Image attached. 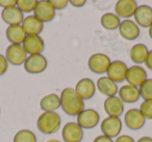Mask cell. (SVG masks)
Wrapping results in <instances>:
<instances>
[{
  "instance_id": "6da1fadb",
  "label": "cell",
  "mask_w": 152,
  "mask_h": 142,
  "mask_svg": "<svg viewBox=\"0 0 152 142\" xmlns=\"http://www.w3.org/2000/svg\"><path fill=\"white\" fill-rule=\"evenodd\" d=\"M61 108L66 114L70 116H78L79 113L85 110V102L77 95L75 90L72 88H65L61 91Z\"/></svg>"
},
{
  "instance_id": "7a4b0ae2",
  "label": "cell",
  "mask_w": 152,
  "mask_h": 142,
  "mask_svg": "<svg viewBox=\"0 0 152 142\" xmlns=\"http://www.w3.org/2000/svg\"><path fill=\"white\" fill-rule=\"evenodd\" d=\"M37 127L41 133L51 135L61 127V117L56 112H43L37 121Z\"/></svg>"
},
{
  "instance_id": "3957f363",
  "label": "cell",
  "mask_w": 152,
  "mask_h": 142,
  "mask_svg": "<svg viewBox=\"0 0 152 142\" xmlns=\"http://www.w3.org/2000/svg\"><path fill=\"white\" fill-rule=\"evenodd\" d=\"M110 63L112 61L108 55L104 54V53H95L90 57L89 61H88V66L92 72L96 73V74H103V73L107 72Z\"/></svg>"
},
{
  "instance_id": "277c9868",
  "label": "cell",
  "mask_w": 152,
  "mask_h": 142,
  "mask_svg": "<svg viewBox=\"0 0 152 142\" xmlns=\"http://www.w3.org/2000/svg\"><path fill=\"white\" fill-rule=\"evenodd\" d=\"M23 65L26 72L30 73V74H39L46 70L48 62L43 54H34L28 55Z\"/></svg>"
},
{
  "instance_id": "5b68a950",
  "label": "cell",
  "mask_w": 152,
  "mask_h": 142,
  "mask_svg": "<svg viewBox=\"0 0 152 142\" xmlns=\"http://www.w3.org/2000/svg\"><path fill=\"white\" fill-rule=\"evenodd\" d=\"M34 16L42 23L51 22L55 17V10L49 0H41L37 3Z\"/></svg>"
},
{
  "instance_id": "8992f818",
  "label": "cell",
  "mask_w": 152,
  "mask_h": 142,
  "mask_svg": "<svg viewBox=\"0 0 152 142\" xmlns=\"http://www.w3.org/2000/svg\"><path fill=\"white\" fill-rule=\"evenodd\" d=\"M5 59L7 60L9 64L14 66H20L25 63L27 59V53L24 50L22 45L11 44L5 50Z\"/></svg>"
},
{
  "instance_id": "52a82bcc",
  "label": "cell",
  "mask_w": 152,
  "mask_h": 142,
  "mask_svg": "<svg viewBox=\"0 0 152 142\" xmlns=\"http://www.w3.org/2000/svg\"><path fill=\"white\" fill-rule=\"evenodd\" d=\"M101 131L104 136L110 138L119 137L122 131V121L119 117L107 116L101 121Z\"/></svg>"
},
{
  "instance_id": "ba28073f",
  "label": "cell",
  "mask_w": 152,
  "mask_h": 142,
  "mask_svg": "<svg viewBox=\"0 0 152 142\" xmlns=\"http://www.w3.org/2000/svg\"><path fill=\"white\" fill-rule=\"evenodd\" d=\"M100 116L97 111L93 109H85L77 116V124L85 129H90L95 127L99 123Z\"/></svg>"
},
{
  "instance_id": "9c48e42d",
  "label": "cell",
  "mask_w": 152,
  "mask_h": 142,
  "mask_svg": "<svg viewBox=\"0 0 152 142\" xmlns=\"http://www.w3.org/2000/svg\"><path fill=\"white\" fill-rule=\"evenodd\" d=\"M61 137L65 142H81L83 139V129L77 122H68L63 127Z\"/></svg>"
},
{
  "instance_id": "30bf717a",
  "label": "cell",
  "mask_w": 152,
  "mask_h": 142,
  "mask_svg": "<svg viewBox=\"0 0 152 142\" xmlns=\"http://www.w3.org/2000/svg\"><path fill=\"white\" fill-rule=\"evenodd\" d=\"M124 121L126 127L129 129L137 131V129H141L145 125L146 118L142 114L140 109H130V110H128L125 113Z\"/></svg>"
},
{
  "instance_id": "8fae6325",
  "label": "cell",
  "mask_w": 152,
  "mask_h": 142,
  "mask_svg": "<svg viewBox=\"0 0 152 142\" xmlns=\"http://www.w3.org/2000/svg\"><path fill=\"white\" fill-rule=\"evenodd\" d=\"M128 67L126 64L122 61H114L110 63V67L107 69V77L110 79L115 83H122L126 79V73Z\"/></svg>"
},
{
  "instance_id": "7c38bea8",
  "label": "cell",
  "mask_w": 152,
  "mask_h": 142,
  "mask_svg": "<svg viewBox=\"0 0 152 142\" xmlns=\"http://www.w3.org/2000/svg\"><path fill=\"white\" fill-rule=\"evenodd\" d=\"M118 30L120 36L127 41H133L137 39L140 36V32H141L140 26L130 19H125L121 21Z\"/></svg>"
},
{
  "instance_id": "4fadbf2b",
  "label": "cell",
  "mask_w": 152,
  "mask_h": 142,
  "mask_svg": "<svg viewBox=\"0 0 152 142\" xmlns=\"http://www.w3.org/2000/svg\"><path fill=\"white\" fill-rule=\"evenodd\" d=\"M22 46L28 55L42 54L45 48V43L40 36H26Z\"/></svg>"
},
{
  "instance_id": "5bb4252c",
  "label": "cell",
  "mask_w": 152,
  "mask_h": 142,
  "mask_svg": "<svg viewBox=\"0 0 152 142\" xmlns=\"http://www.w3.org/2000/svg\"><path fill=\"white\" fill-rule=\"evenodd\" d=\"M147 79V72L142 66L134 65L131 66L127 69L126 73V81L128 85L140 87L144 82Z\"/></svg>"
},
{
  "instance_id": "9a60e30c",
  "label": "cell",
  "mask_w": 152,
  "mask_h": 142,
  "mask_svg": "<svg viewBox=\"0 0 152 142\" xmlns=\"http://www.w3.org/2000/svg\"><path fill=\"white\" fill-rule=\"evenodd\" d=\"M134 21L143 28H149L152 24V7L147 4L137 5L134 13Z\"/></svg>"
},
{
  "instance_id": "2e32d148",
  "label": "cell",
  "mask_w": 152,
  "mask_h": 142,
  "mask_svg": "<svg viewBox=\"0 0 152 142\" xmlns=\"http://www.w3.org/2000/svg\"><path fill=\"white\" fill-rule=\"evenodd\" d=\"M75 92L77 93V95L81 98L83 100L91 99L96 92V87L94 82L91 79H81L80 81H78V83L76 84L75 87Z\"/></svg>"
},
{
  "instance_id": "e0dca14e",
  "label": "cell",
  "mask_w": 152,
  "mask_h": 142,
  "mask_svg": "<svg viewBox=\"0 0 152 142\" xmlns=\"http://www.w3.org/2000/svg\"><path fill=\"white\" fill-rule=\"evenodd\" d=\"M137 7V3L134 0H119L115 7V14L119 18L129 19L132 17Z\"/></svg>"
},
{
  "instance_id": "ac0fdd59",
  "label": "cell",
  "mask_w": 152,
  "mask_h": 142,
  "mask_svg": "<svg viewBox=\"0 0 152 142\" xmlns=\"http://www.w3.org/2000/svg\"><path fill=\"white\" fill-rule=\"evenodd\" d=\"M103 108L108 116L119 117L124 112V102L118 96H110L104 100Z\"/></svg>"
},
{
  "instance_id": "d6986e66",
  "label": "cell",
  "mask_w": 152,
  "mask_h": 142,
  "mask_svg": "<svg viewBox=\"0 0 152 142\" xmlns=\"http://www.w3.org/2000/svg\"><path fill=\"white\" fill-rule=\"evenodd\" d=\"M21 26L25 32L26 36H39L44 29V23L37 19L34 15L24 18Z\"/></svg>"
},
{
  "instance_id": "ffe728a7",
  "label": "cell",
  "mask_w": 152,
  "mask_h": 142,
  "mask_svg": "<svg viewBox=\"0 0 152 142\" xmlns=\"http://www.w3.org/2000/svg\"><path fill=\"white\" fill-rule=\"evenodd\" d=\"M1 18L7 25H21L24 20V15L17 7L4 9L1 12Z\"/></svg>"
},
{
  "instance_id": "44dd1931",
  "label": "cell",
  "mask_w": 152,
  "mask_h": 142,
  "mask_svg": "<svg viewBox=\"0 0 152 142\" xmlns=\"http://www.w3.org/2000/svg\"><path fill=\"white\" fill-rule=\"evenodd\" d=\"M118 92H119V98L124 104H133V102H137L140 99V97H141L139 88L134 87V86L128 85V84L119 88Z\"/></svg>"
},
{
  "instance_id": "7402d4cb",
  "label": "cell",
  "mask_w": 152,
  "mask_h": 142,
  "mask_svg": "<svg viewBox=\"0 0 152 142\" xmlns=\"http://www.w3.org/2000/svg\"><path fill=\"white\" fill-rule=\"evenodd\" d=\"M97 89L103 95L110 97V96H116L118 93L119 88L115 82H113L107 77H101L97 81Z\"/></svg>"
},
{
  "instance_id": "603a6c76",
  "label": "cell",
  "mask_w": 152,
  "mask_h": 142,
  "mask_svg": "<svg viewBox=\"0 0 152 142\" xmlns=\"http://www.w3.org/2000/svg\"><path fill=\"white\" fill-rule=\"evenodd\" d=\"M5 36H7L9 42L16 45H22L23 41L26 38V34L21 25H10L7 28Z\"/></svg>"
},
{
  "instance_id": "cb8c5ba5",
  "label": "cell",
  "mask_w": 152,
  "mask_h": 142,
  "mask_svg": "<svg viewBox=\"0 0 152 142\" xmlns=\"http://www.w3.org/2000/svg\"><path fill=\"white\" fill-rule=\"evenodd\" d=\"M61 107L59 96L55 93H50L45 95L40 102V108L43 112H55Z\"/></svg>"
},
{
  "instance_id": "d4e9b609",
  "label": "cell",
  "mask_w": 152,
  "mask_h": 142,
  "mask_svg": "<svg viewBox=\"0 0 152 142\" xmlns=\"http://www.w3.org/2000/svg\"><path fill=\"white\" fill-rule=\"evenodd\" d=\"M148 52L149 50H148L147 46L145 44L139 43L131 47L130 51H129V57L134 64H145Z\"/></svg>"
},
{
  "instance_id": "484cf974",
  "label": "cell",
  "mask_w": 152,
  "mask_h": 142,
  "mask_svg": "<svg viewBox=\"0 0 152 142\" xmlns=\"http://www.w3.org/2000/svg\"><path fill=\"white\" fill-rule=\"evenodd\" d=\"M100 23H101L102 27L105 28V29L115 30L119 28V26L121 24V20L116 14L105 13L102 15L101 19H100Z\"/></svg>"
},
{
  "instance_id": "4316f807",
  "label": "cell",
  "mask_w": 152,
  "mask_h": 142,
  "mask_svg": "<svg viewBox=\"0 0 152 142\" xmlns=\"http://www.w3.org/2000/svg\"><path fill=\"white\" fill-rule=\"evenodd\" d=\"M14 142H37V136L29 129H21L15 135Z\"/></svg>"
},
{
  "instance_id": "83f0119b",
  "label": "cell",
  "mask_w": 152,
  "mask_h": 142,
  "mask_svg": "<svg viewBox=\"0 0 152 142\" xmlns=\"http://www.w3.org/2000/svg\"><path fill=\"white\" fill-rule=\"evenodd\" d=\"M140 95L144 100H152V79H147L139 87Z\"/></svg>"
},
{
  "instance_id": "f1b7e54d",
  "label": "cell",
  "mask_w": 152,
  "mask_h": 142,
  "mask_svg": "<svg viewBox=\"0 0 152 142\" xmlns=\"http://www.w3.org/2000/svg\"><path fill=\"white\" fill-rule=\"evenodd\" d=\"M38 1L37 0H17V7L22 13H31L34 11Z\"/></svg>"
},
{
  "instance_id": "f546056e",
  "label": "cell",
  "mask_w": 152,
  "mask_h": 142,
  "mask_svg": "<svg viewBox=\"0 0 152 142\" xmlns=\"http://www.w3.org/2000/svg\"><path fill=\"white\" fill-rule=\"evenodd\" d=\"M140 111L146 119H152V100H144L140 106Z\"/></svg>"
},
{
  "instance_id": "4dcf8cb0",
  "label": "cell",
  "mask_w": 152,
  "mask_h": 142,
  "mask_svg": "<svg viewBox=\"0 0 152 142\" xmlns=\"http://www.w3.org/2000/svg\"><path fill=\"white\" fill-rule=\"evenodd\" d=\"M52 4V7H54V10H64L65 7H67V5L69 4L68 0H49Z\"/></svg>"
},
{
  "instance_id": "1f68e13d",
  "label": "cell",
  "mask_w": 152,
  "mask_h": 142,
  "mask_svg": "<svg viewBox=\"0 0 152 142\" xmlns=\"http://www.w3.org/2000/svg\"><path fill=\"white\" fill-rule=\"evenodd\" d=\"M7 68H9V62L5 59V55L0 54V77L7 72Z\"/></svg>"
},
{
  "instance_id": "d6a6232c",
  "label": "cell",
  "mask_w": 152,
  "mask_h": 142,
  "mask_svg": "<svg viewBox=\"0 0 152 142\" xmlns=\"http://www.w3.org/2000/svg\"><path fill=\"white\" fill-rule=\"evenodd\" d=\"M0 7L4 9L17 7V0H0Z\"/></svg>"
},
{
  "instance_id": "836d02e7",
  "label": "cell",
  "mask_w": 152,
  "mask_h": 142,
  "mask_svg": "<svg viewBox=\"0 0 152 142\" xmlns=\"http://www.w3.org/2000/svg\"><path fill=\"white\" fill-rule=\"evenodd\" d=\"M115 142H134V139L129 135H121L117 137Z\"/></svg>"
},
{
  "instance_id": "e575fe53",
  "label": "cell",
  "mask_w": 152,
  "mask_h": 142,
  "mask_svg": "<svg viewBox=\"0 0 152 142\" xmlns=\"http://www.w3.org/2000/svg\"><path fill=\"white\" fill-rule=\"evenodd\" d=\"M69 3L74 7H81L87 3L86 0H70Z\"/></svg>"
},
{
  "instance_id": "d590c367",
  "label": "cell",
  "mask_w": 152,
  "mask_h": 142,
  "mask_svg": "<svg viewBox=\"0 0 152 142\" xmlns=\"http://www.w3.org/2000/svg\"><path fill=\"white\" fill-rule=\"evenodd\" d=\"M93 142H115L113 141L112 138L107 137V136H104V135H99L94 139Z\"/></svg>"
},
{
  "instance_id": "8d00e7d4",
  "label": "cell",
  "mask_w": 152,
  "mask_h": 142,
  "mask_svg": "<svg viewBox=\"0 0 152 142\" xmlns=\"http://www.w3.org/2000/svg\"><path fill=\"white\" fill-rule=\"evenodd\" d=\"M145 65L148 69H150L152 71V49L151 50H149V52H148L147 59H146V62H145Z\"/></svg>"
},
{
  "instance_id": "74e56055",
  "label": "cell",
  "mask_w": 152,
  "mask_h": 142,
  "mask_svg": "<svg viewBox=\"0 0 152 142\" xmlns=\"http://www.w3.org/2000/svg\"><path fill=\"white\" fill-rule=\"evenodd\" d=\"M137 142H152V138L148 137V136H144V137L140 138Z\"/></svg>"
},
{
  "instance_id": "f35d334b",
  "label": "cell",
  "mask_w": 152,
  "mask_h": 142,
  "mask_svg": "<svg viewBox=\"0 0 152 142\" xmlns=\"http://www.w3.org/2000/svg\"><path fill=\"white\" fill-rule=\"evenodd\" d=\"M148 32H149L150 38L152 39V24H151V25H150V27H149V30H148Z\"/></svg>"
},
{
  "instance_id": "ab89813d",
  "label": "cell",
  "mask_w": 152,
  "mask_h": 142,
  "mask_svg": "<svg viewBox=\"0 0 152 142\" xmlns=\"http://www.w3.org/2000/svg\"><path fill=\"white\" fill-rule=\"evenodd\" d=\"M46 142H61V141H58V140H55V139H50V140H48V141H46Z\"/></svg>"
},
{
  "instance_id": "60d3db41",
  "label": "cell",
  "mask_w": 152,
  "mask_h": 142,
  "mask_svg": "<svg viewBox=\"0 0 152 142\" xmlns=\"http://www.w3.org/2000/svg\"><path fill=\"white\" fill-rule=\"evenodd\" d=\"M0 112H1V110H0Z\"/></svg>"
}]
</instances>
